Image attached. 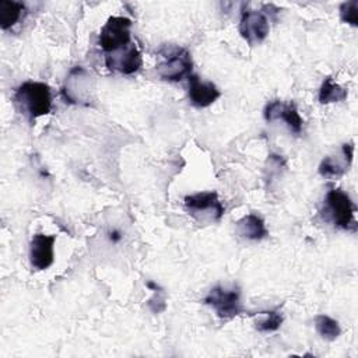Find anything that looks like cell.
Masks as SVG:
<instances>
[{
    "mask_svg": "<svg viewBox=\"0 0 358 358\" xmlns=\"http://www.w3.org/2000/svg\"><path fill=\"white\" fill-rule=\"evenodd\" d=\"M14 101L32 122L50 112V88L48 84L41 81H25L17 88L14 94Z\"/></svg>",
    "mask_w": 358,
    "mask_h": 358,
    "instance_id": "1",
    "label": "cell"
},
{
    "mask_svg": "<svg viewBox=\"0 0 358 358\" xmlns=\"http://www.w3.org/2000/svg\"><path fill=\"white\" fill-rule=\"evenodd\" d=\"M326 213L333 224L341 229L355 231L357 206L341 189H330L326 194Z\"/></svg>",
    "mask_w": 358,
    "mask_h": 358,
    "instance_id": "2",
    "label": "cell"
},
{
    "mask_svg": "<svg viewBox=\"0 0 358 358\" xmlns=\"http://www.w3.org/2000/svg\"><path fill=\"white\" fill-rule=\"evenodd\" d=\"M162 55L164 62L157 66V71L162 80L182 81L192 74L193 62L190 53L185 48L169 46Z\"/></svg>",
    "mask_w": 358,
    "mask_h": 358,
    "instance_id": "3",
    "label": "cell"
},
{
    "mask_svg": "<svg viewBox=\"0 0 358 358\" xmlns=\"http://www.w3.org/2000/svg\"><path fill=\"white\" fill-rule=\"evenodd\" d=\"M185 208L192 217L201 222L220 221L225 210L218 199L217 192H200L186 196Z\"/></svg>",
    "mask_w": 358,
    "mask_h": 358,
    "instance_id": "4",
    "label": "cell"
},
{
    "mask_svg": "<svg viewBox=\"0 0 358 358\" xmlns=\"http://www.w3.org/2000/svg\"><path fill=\"white\" fill-rule=\"evenodd\" d=\"M131 21L126 17H109L105 25L101 29L98 43L103 52L112 53L119 49L129 46L131 34H130Z\"/></svg>",
    "mask_w": 358,
    "mask_h": 358,
    "instance_id": "5",
    "label": "cell"
},
{
    "mask_svg": "<svg viewBox=\"0 0 358 358\" xmlns=\"http://www.w3.org/2000/svg\"><path fill=\"white\" fill-rule=\"evenodd\" d=\"M204 303L211 306L220 317L231 319L242 312L241 289L238 287L215 285L204 298Z\"/></svg>",
    "mask_w": 358,
    "mask_h": 358,
    "instance_id": "6",
    "label": "cell"
},
{
    "mask_svg": "<svg viewBox=\"0 0 358 358\" xmlns=\"http://www.w3.org/2000/svg\"><path fill=\"white\" fill-rule=\"evenodd\" d=\"M270 31L268 18L262 11H243L239 22V32L242 38L252 46L262 43Z\"/></svg>",
    "mask_w": 358,
    "mask_h": 358,
    "instance_id": "7",
    "label": "cell"
},
{
    "mask_svg": "<svg viewBox=\"0 0 358 358\" xmlns=\"http://www.w3.org/2000/svg\"><path fill=\"white\" fill-rule=\"evenodd\" d=\"M141 53L134 43L105 56L106 67L110 71H117L122 74H133L141 67Z\"/></svg>",
    "mask_w": 358,
    "mask_h": 358,
    "instance_id": "8",
    "label": "cell"
},
{
    "mask_svg": "<svg viewBox=\"0 0 358 358\" xmlns=\"http://www.w3.org/2000/svg\"><path fill=\"white\" fill-rule=\"evenodd\" d=\"M263 116L267 122L273 120H282L292 133L299 134L302 130L303 120L298 113V109L294 102H281V101H273L266 105Z\"/></svg>",
    "mask_w": 358,
    "mask_h": 358,
    "instance_id": "9",
    "label": "cell"
},
{
    "mask_svg": "<svg viewBox=\"0 0 358 358\" xmlns=\"http://www.w3.org/2000/svg\"><path fill=\"white\" fill-rule=\"evenodd\" d=\"M56 236L55 235H45V234H35L31 239L29 245V263L36 270H46L52 266L55 260L53 245Z\"/></svg>",
    "mask_w": 358,
    "mask_h": 358,
    "instance_id": "10",
    "label": "cell"
},
{
    "mask_svg": "<svg viewBox=\"0 0 358 358\" xmlns=\"http://www.w3.org/2000/svg\"><path fill=\"white\" fill-rule=\"evenodd\" d=\"M189 80V99L197 108H207L215 102L221 92L211 81H203L199 76L190 74Z\"/></svg>",
    "mask_w": 358,
    "mask_h": 358,
    "instance_id": "11",
    "label": "cell"
},
{
    "mask_svg": "<svg viewBox=\"0 0 358 358\" xmlns=\"http://www.w3.org/2000/svg\"><path fill=\"white\" fill-rule=\"evenodd\" d=\"M90 77L88 73L77 66L74 67L63 87V96L66 102L70 103H83L84 102V94H90Z\"/></svg>",
    "mask_w": 358,
    "mask_h": 358,
    "instance_id": "12",
    "label": "cell"
},
{
    "mask_svg": "<svg viewBox=\"0 0 358 358\" xmlns=\"http://www.w3.org/2000/svg\"><path fill=\"white\" fill-rule=\"evenodd\" d=\"M354 155V144L345 143L341 147V157H326L319 165V173L329 179L341 178L350 168Z\"/></svg>",
    "mask_w": 358,
    "mask_h": 358,
    "instance_id": "13",
    "label": "cell"
},
{
    "mask_svg": "<svg viewBox=\"0 0 358 358\" xmlns=\"http://www.w3.org/2000/svg\"><path fill=\"white\" fill-rule=\"evenodd\" d=\"M236 231L242 238L249 241H262L268 235L264 221L257 214H248L236 222Z\"/></svg>",
    "mask_w": 358,
    "mask_h": 358,
    "instance_id": "14",
    "label": "cell"
},
{
    "mask_svg": "<svg viewBox=\"0 0 358 358\" xmlns=\"http://www.w3.org/2000/svg\"><path fill=\"white\" fill-rule=\"evenodd\" d=\"M25 7L18 1L0 0V27L1 29H8L14 27L22 17Z\"/></svg>",
    "mask_w": 358,
    "mask_h": 358,
    "instance_id": "15",
    "label": "cell"
},
{
    "mask_svg": "<svg viewBox=\"0 0 358 358\" xmlns=\"http://www.w3.org/2000/svg\"><path fill=\"white\" fill-rule=\"evenodd\" d=\"M347 98V90L340 84L334 83L331 77H326L319 90V102L320 103H333L340 102Z\"/></svg>",
    "mask_w": 358,
    "mask_h": 358,
    "instance_id": "16",
    "label": "cell"
},
{
    "mask_svg": "<svg viewBox=\"0 0 358 358\" xmlns=\"http://www.w3.org/2000/svg\"><path fill=\"white\" fill-rule=\"evenodd\" d=\"M315 327L320 337H323L327 341L336 340L341 333L338 322L327 315H317L315 317Z\"/></svg>",
    "mask_w": 358,
    "mask_h": 358,
    "instance_id": "17",
    "label": "cell"
},
{
    "mask_svg": "<svg viewBox=\"0 0 358 358\" xmlns=\"http://www.w3.org/2000/svg\"><path fill=\"white\" fill-rule=\"evenodd\" d=\"M340 18L352 27L358 25V0L344 1L340 6Z\"/></svg>",
    "mask_w": 358,
    "mask_h": 358,
    "instance_id": "18",
    "label": "cell"
},
{
    "mask_svg": "<svg viewBox=\"0 0 358 358\" xmlns=\"http://www.w3.org/2000/svg\"><path fill=\"white\" fill-rule=\"evenodd\" d=\"M266 313V319L259 322L256 329L259 331H263V333H271V331H275L280 329L281 323H282V316L281 313H278L277 310H268V312H264Z\"/></svg>",
    "mask_w": 358,
    "mask_h": 358,
    "instance_id": "19",
    "label": "cell"
},
{
    "mask_svg": "<svg viewBox=\"0 0 358 358\" xmlns=\"http://www.w3.org/2000/svg\"><path fill=\"white\" fill-rule=\"evenodd\" d=\"M120 239H122V234H120L117 229H113V231L109 232V241H110L112 243H116V242H119Z\"/></svg>",
    "mask_w": 358,
    "mask_h": 358,
    "instance_id": "20",
    "label": "cell"
}]
</instances>
